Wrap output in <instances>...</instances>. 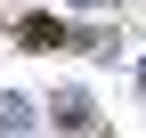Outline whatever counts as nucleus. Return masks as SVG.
I'll use <instances>...</instances> for the list:
<instances>
[{
	"label": "nucleus",
	"mask_w": 146,
	"mask_h": 138,
	"mask_svg": "<svg viewBox=\"0 0 146 138\" xmlns=\"http://www.w3.org/2000/svg\"><path fill=\"white\" fill-rule=\"evenodd\" d=\"M25 49H65V25L57 16H25Z\"/></svg>",
	"instance_id": "1"
}]
</instances>
